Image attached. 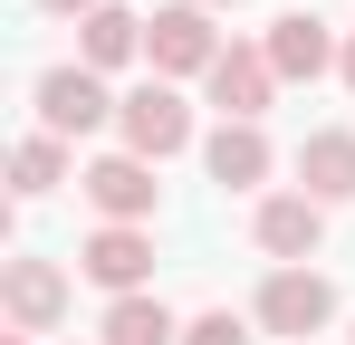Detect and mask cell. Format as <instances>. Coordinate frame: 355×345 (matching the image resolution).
<instances>
[{
    "label": "cell",
    "mask_w": 355,
    "mask_h": 345,
    "mask_svg": "<svg viewBox=\"0 0 355 345\" xmlns=\"http://www.w3.org/2000/svg\"><path fill=\"white\" fill-rule=\"evenodd\" d=\"M269 96H279L269 48H221V67H211V106H221V125H259Z\"/></svg>",
    "instance_id": "obj_7"
},
{
    "label": "cell",
    "mask_w": 355,
    "mask_h": 345,
    "mask_svg": "<svg viewBox=\"0 0 355 345\" xmlns=\"http://www.w3.org/2000/svg\"><path fill=\"white\" fill-rule=\"evenodd\" d=\"M336 77H346V87H355V39H346V57H336Z\"/></svg>",
    "instance_id": "obj_18"
},
{
    "label": "cell",
    "mask_w": 355,
    "mask_h": 345,
    "mask_svg": "<svg viewBox=\"0 0 355 345\" xmlns=\"http://www.w3.org/2000/svg\"><path fill=\"white\" fill-rule=\"evenodd\" d=\"M336 57H346V48L327 39V19H317V10H288V19L269 29V67H279V77H327Z\"/></svg>",
    "instance_id": "obj_11"
},
{
    "label": "cell",
    "mask_w": 355,
    "mask_h": 345,
    "mask_svg": "<svg viewBox=\"0 0 355 345\" xmlns=\"http://www.w3.org/2000/svg\"><path fill=\"white\" fill-rule=\"evenodd\" d=\"M87 202H96V211H106V221H144V211H154V163H144V154H106V163H87Z\"/></svg>",
    "instance_id": "obj_8"
},
{
    "label": "cell",
    "mask_w": 355,
    "mask_h": 345,
    "mask_svg": "<svg viewBox=\"0 0 355 345\" xmlns=\"http://www.w3.org/2000/svg\"><path fill=\"white\" fill-rule=\"evenodd\" d=\"M106 345H182V326H173L164 297H116L106 307Z\"/></svg>",
    "instance_id": "obj_14"
},
{
    "label": "cell",
    "mask_w": 355,
    "mask_h": 345,
    "mask_svg": "<svg viewBox=\"0 0 355 345\" xmlns=\"http://www.w3.org/2000/svg\"><path fill=\"white\" fill-rule=\"evenodd\" d=\"M327 317H336V288L317 278V269H279V278L259 288V326L269 336H317Z\"/></svg>",
    "instance_id": "obj_5"
},
{
    "label": "cell",
    "mask_w": 355,
    "mask_h": 345,
    "mask_svg": "<svg viewBox=\"0 0 355 345\" xmlns=\"http://www.w3.org/2000/svg\"><path fill=\"white\" fill-rule=\"evenodd\" d=\"M58 172H67V144H58V134H29V144L10 154V182H19L29 202H39V192H58Z\"/></svg>",
    "instance_id": "obj_15"
},
{
    "label": "cell",
    "mask_w": 355,
    "mask_h": 345,
    "mask_svg": "<svg viewBox=\"0 0 355 345\" xmlns=\"http://www.w3.org/2000/svg\"><path fill=\"white\" fill-rule=\"evenodd\" d=\"M0 307H10L19 336H49L67 317V269L58 259H10V269H0Z\"/></svg>",
    "instance_id": "obj_4"
},
{
    "label": "cell",
    "mask_w": 355,
    "mask_h": 345,
    "mask_svg": "<svg viewBox=\"0 0 355 345\" xmlns=\"http://www.w3.org/2000/svg\"><path fill=\"white\" fill-rule=\"evenodd\" d=\"M116 125H125V154H144V163H164V154H182V144H192V106H182L164 77H154V87H135Z\"/></svg>",
    "instance_id": "obj_3"
},
{
    "label": "cell",
    "mask_w": 355,
    "mask_h": 345,
    "mask_svg": "<svg viewBox=\"0 0 355 345\" xmlns=\"http://www.w3.org/2000/svg\"><path fill=\"white\" fill-rule=\"evenodd\" d=\"M202 163H211L221 192H259V182H269V134H259V125H221V134L202 144Z\"/></svg>",
    "instance_id": "obj_12"
},
{
    "label": "cell",
    "mask_w": 355,
    "mask_h": 345,
    "mask_svg": "<svg viewBox=\"0 0 355 345\" xmlns=\"http://www.w3.org/2000/svg\"><path fill=\"white\" fill-rule=\"evenodd\" d=\"M106 115H125V106L96 87V67H49V77H39V134L67 144V134H96Z\"/></svg>",
    "instance_id": "obj_2"
},
{
    "label": "cell",
    "mask_w": 355,
    "mask_h": 345,
    "mask_svg": "<svg viewBox=\"0 0 355 345\" xmlns=\"http://www.w3.org/2000/svg\"><path fill=\"white\" fill-rule=\"evenodd\" d=\"M77 269H87L96 288H116V297H144V278H154V240L125 230V221H106L87 249H77Z\"/></svg>",
    "instance_id": "obj_6"
},
{
    "label": "cell",
    "mask_w": 355,
    "mask_h": 345,
    "mask_svg": "<svg viewBox=\"0 0 355 345\" xmlns=\"http://www.w3.org/2000/svg\"><path fill=\"white\" fill-rule=\"evenodd\" d=\"M297 182H307V202H355V134L346 125L297 144Z\"/></svg>",
    "instance_id": "obj_10"
},
{
    "label": "cell",
    "mask_w": 355,
    "mask_h": 345,
    "mask_svg": "<svg viewBox=\"0 0 355 345\" xmlns=\"http://www.w3.org/2000/svg\"><path fill=\"white\" fill-rule=\"evenodd\" d=\"M192 10H231V0H192Z\"/></svg>",
    "instance_id": "obj_19"
},
{
    "label": "cell",
    "mask_w": 355,
    "mask_h": 345,
    "mask_svg": "<svg viewBox=\"0 0 355 345\" xmlns=\"http://www.w3.org/2000/svg\"><path fill=\"white\" fill-rule=\"evenodd\" d=\"M317 240H327V202H307V192L259 202V249L269 259H317Z\"/></svg>",
    "instance_id": "obj_9"
},
{
    "label": "cell",
    "mask_w": 355,
    "mask_h": 345,
    "mask_svg": "<svg viewBox=\"0 0 355 345\" xmlns=\"http://www.w3.org/2000/svg\"><path fill=\"white\" fill-rule=\"evenodd\" d=\"M0 345H29V336H19V326H10V336H0Z\"/></svg>",
    "instance_id": "obj_20"
},
{
    "label": "cell",
    "mask_w": 355,
    "mask_h": 345,
    "mask_svg": "<svg viewBox=\"0 0 355 345\" xmlns=\"http://www.w3.org/2000/svg\"><path fill=\"white\" fill-rule=\"evenodd\" d=\"M77 48H87V67H125V57L144 48V19L106 0V10H87V19H77Z\"/></svg>",
    "instance_id": "obj_13"
},
{
    "label": "cell",
    "mask_w": 355,
    "mask_h": 345,
    "mask_svg": "<svg viewBox=\"0 0 355 345\" xmlns=\"http://www.w3.org/2000/svg\"><path fill=\"white\" fill-rule=\"evenodd\" d=\"M39 10H58V19H87V10H106V0H39Z\"/></svg>",
    "instance_id": "obj_17"
},
{
    "label": "cell",
    "mask_w": 355,
    "mask_h": 345,
    "mask_svg": "<svg viewBox=\"0 0 355 345\" xmlns=\"http://www.w3.org/2000/svg\"><path fill=\"white\" fill-rule=\"evenodd\" d=\"M144 57H154L164 77H211V67H221L211 10H192V0H182V10H154V19H144Z\"/></svg>",
    "instance_id": "obj_1"
},
{
    "label": "cell",
    "mask_w": 355,
    "mask_h": 345,
    "mask_svg": "<svg viewBox=\"0 0 355 345\" xmlns=\"http://www.w3.org/2000/svg\"><path fill=\"white\" fill-rule=\"evenodd\" d=\"M182 345H250V326H240L231 307H211V317H192V326H182Z\"/></svg>",
    "instance_id": "obj_16"
}]
</instances>
